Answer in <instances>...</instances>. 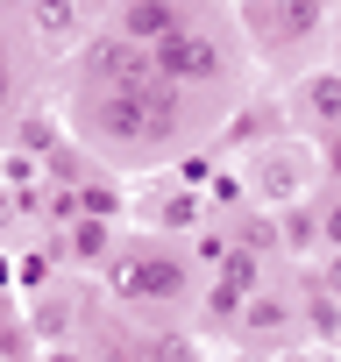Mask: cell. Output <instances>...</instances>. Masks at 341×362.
<instances>
[{
  "mask_svg": "<svg viewBox=\"0 0 341 362\" xmlns=\"http://www.w3.org/2000/svg\"><path fill=\"white\" fill-rule=\"evenodd\" d=\"M256 256H263L256 242H228V249L214 256V291H207V313H214V320H235V313H242V298L256 291V270H263Z\"/></svg>",
  "mask_w": 341,
  "mask_h": 362,
  "instance_id": "obj_3",
  "label": "cell"
},
{
  "mask_svg": "<svg viewBox=\"0 0 341 362\" xmlns=\"http://www.w3.org/2000/svg\"><path fill=\"white\" fill-rule=\"evenodd\" d=\"M334 170H341V142H334Z\"/></svg>",
  "mask_w": 341,
  "mask_h": 362,
  "instance_id": "obj_24",
  "label": "cell"
},
{
  "mask_svg": "<svg viewBox=\"0 0 341 362\" xmlns=\"http://www.w3.org/2000/svg\"><path fill=\"white\" fill-rule=\"evenodd\" d=\"M270 8H277V36H284V43H299V36H313V29H320L327 0H270Z\"/></svg>",
  "mask_w": 341,
  "mask_h": 362,
  "instance_id": "obj_13",
  "label": "cell"
},
{
  "mask_svg": "<svg viewBox=\"0 0 341 362\" xmlns=\"http://www.w3.org/2000/svg\"><path fill=\"white\" fill-rule=\"evenodd\" d=\"M50 214H57V221H79V185H71V177L50 185Z\"/></svg>",
  "mask_w": 341,
  "mask_h": 362,
  "instance_id": "obj_16",
  "label": "cell"
},
{
  "mask_svg": "<svg viewBox=\"0 0 341 362\" xmlns=\"http://www.w3.org/2000/svg\"><path fill=\"white\" fill-rule=\"evenodd\" d=\"M214 199H221V206H235V199H242V185H235V170H214Z\"/></svg>",
  "mask_w": 341,
  "mask_h": 362,
  "instance_id": "obj_20",
  "label": "cell"
},
{
  "mask_svg": "<svg viewBox=\"0 0 341 362\" xmlns=\"http://www.w3.org/2000/svg\"><path fill=\"white\" fill-rule=\"evenodd\" d=\"M242 327H249L256 341H263V334H284V327H291V305H284L277 291H249V298H242Z\"/></svg>",
  "mask_w": 341,
  "mask_h": 362,
  "instance_id": "obj_11",
  "label": "cell"
},
{
  "mask_svg": "<svg viewBox=\"0 0 341 362\" xmlns=\"http://www.w3.org/2000/svg\"><path fill=\"white\" fill-rule=\"evenodd\" d=\"M79 214L114 221V214H121V192H114V185H100V177H86V185H79Z\"/></svg>",
  "mask_w": 341,
  "mask_h": 362,
  "instance_id": "obj_14",
  "label": "cell"
},
{
  "mask_svg": "<svg viewBox=\"0 0 341 362\" xmlns=\"http://www.w3.org/2000/svg\"><path fill=\"white\" fill-rule=\"evenodd\" d=\"M0 185H8V192H22V199H29V192L43 185V156H36L29 142H22V149H0Z\"/></svg>",
  "mask_w": 341,
  "mask_h": 362,
  "instance_id": "obj_12",
  "label": "cell"
},
{
  "mask_svg": "<svg viewBox=\"0 0 341 362\" xmlns=\"http://www.w3.org/2000/svg\"><path fill=\"white\" fill-rule=\"evenodd\" d=\"M192 221H200V199H192V185H185L178 199H163V206H156V228H192Z\"/></svg>",
  "mask_w": 341,
  "mask_h": 362,
  "instance_id": "obj_15",
  "label": "cell"
},
{
  "mask_svg": "<svg viewBox=\"0 0 341 362\" xmlns=\"http://www.w3.org/2000/svg\"><path fill=\"white\" fill-rule=\"evenodd\" d=\"M93 78H100V86H142V78H156L149 43H135V36H107V43H93Z\"/></svg>",
  "mask_w": 341,
  "mask_h": 362,
  "instance_id": "obj_6",
  "label": "cell"
},
{
  "mask_svg": "<svg viewBox=\"0 0 341 362\" xmlns=\"http://www.w3.org/2000/svg\"><path fill=\"white\" fill-rule=\"evenodd\" d=\"M149 64H156V78H170V86H207V78H221V43L207 36V29H192V22H178V29H163L156 43H149Z\"/></svg>",
  "mask_w": 341,
  "mask_h": 362,
  "instance_id": "obj_2",
  "label": "cell"
},
{
  "mask_svg": "<svg viewBox=\"0 0 341 362\" xmlns=\"http://www.w3.org/2000/svg\"><path fill=\"white\" fill-rule=\"evenodd\" d=\"M320 291L341 298V249H327V263H320Z\"/></svg>",
  "mask_w": 341,
  "mask_h": 362,
  "instance_id": "obj_19",
  "label": "cell"
},
{
  "mask_svg": "<svg viewBox=\"0 0 341 362\" xmlns=\"http://www.w3.org/2000/svg\"><path fill=\"white\" fill-rule=\"evenodd\" d=\"M320 242H327V249H341V206H327V214H320Z\"/></svg>",
  "mask_w": 341,
  "mask_h": 362,
  "instance_id": "obj_21",
  "label": "cell"
},
{
  "mask_svg": "<svg viewBox=\"0 0 341 362\" xmlns=\"http://www.w3.org/2000/svg\"><path fill=\"white\" fill-rule=\"evenodd\" d=\"M284 228H291V235H284V242H291V249H306V242H313V228H320V221H313V214H299V206H291V214H284Z\"/></svg>",
  "mask_w": 341,
  "mask_h": 362,
  "instance_id": "obj_17",
  "label": "cell"
},
{
  "mask_svg": "<svg viewBox=\"0 0 341 362\" xmlns=\"http://www.w3.org/2000/svg\"><path fill=\"white\" fill-rule=\"evenodd\" d=\"M0 228H8V185H0Z\"/></svg>",
  "mask_w": 341,
  "mask_h": 362,
  "instance_id": "obj_22",
  "label": "cell"
},
{
  "mask_svg": "<svg viewBox=\"0 0 341 362\" xmlns=\"http://www.w3.org/2000/svg\"><path fill=\"white\" fill-rule=\"evenodd\" d=\"M64 256H79V263H107V256H114V228H107L100 214H79V221L64 228Z\"/></svg>",
  "mask_w": 341,
  "mask_h": 362,
  "instance_id": "obj_9",
  "label": "cell"
},
{
  "mask_svg": "<svg viewBox=\"0 0 341 362\" xmlns=\"http://www.w3.org/2000/svg\"><path fill=\"white\" fill-rule=\"evenodd\" d=\"M29 22H36V36H43L50 50L79 43V29H86V15H79V0H29Z\"/></svg>",
  "mask_w": 341,
  "mask_h": 362,
  "instance_id": "obj_7",
  "label": "cell"
},
{
  "mask_svg": "<svg viewBox=\"0 0 341 362\" xmlns=\"http://www.w3.org/2000/svg\"><path fill=\"white\" fill-rule=\"evenodd\" d=\"M93 135L121 142V149H156L178 135V86L170 78H142V86H114L93 100Z\"/></svg>",
  "mask_w": 341,
  "mask_h": 362,
  "instance_id": "obj_1",
  "label": "cell"
},
{
  "mask_svg": "<svg viewBox=\"0 0 341 362\" xmlns=\"http://www.w3.org/2000/svg\"><path fill=\"white\" fill-rule=\"evenodd\" d=\"M0 100H8V57H0Z\"/></svg>",
  "mask_w": 341,
  "mask_h": 362,
  "instance_id": "obj_23",
  "label": "cell"
},
{
  "mask_svg": "<svg viewBox=\"0 0 341 362\" xmlns=\"http://www.w3.org/2000/svg\"><path fill=\"white\" fill-rule=\"evenodd\" d=\"M306 185H313V156H306L299 142H270V149L256 156V199H263V206H291Z\"/></svg>",
  "mask_w": 341,
  "mask_h": 362,
  "instance_id": "obj_4",
  "label": "cell"
},
{
  "mask_svg": "<svg viewBox=\"0 0 341 362\" xmlns=\"http://www.w3.org/2000/svg\"><path fill=\"white\" fill-rule=\"evenodd\" d=\"M107 277L128 298H178L185 291V263H170V256H107Z\"/></svg>",
  "mask_w": 341,
  "mask_h": 362,
  "instance_id": "obj_5",
  "label": "cell"
},
{
  "mask_svg": "<svg viewBox=\"0 0 341 362\" xmlns=\"http://www.w3.org/2000/svg\"><path fill=\"white\" fill-rule=\"evenodd\" d=\"M22 142H29V149L43 156V149H50V114H29V128H22Z\"/></svg>",
  "mask_w": 341,
  "mask_h": 362,
  "instance_id": "obj_18",
  "label": "cell"
},
{
  "mask_svg": "<svg viewBox=\"0 0 341 362\" xmlns=\"http://www.w3.org/2000/svg\"><path fill=\"white\" fill-rule=\"evenodd\" d=\"M299 107H306V121L341 128V71H313V78L299 86Z\"/></svg>",
  "mask_w": 341,
  "mask_h": 362,
  "instance_id": "obj_10",
  "label": "cell"
},
{
  "mask_svg": "<svg viewBox=\"0 0 341 362\" xmlns=\"http://www.w3.org/2000/svg\"><path fill=\"white\" fill-rule=\"evenodd\" d=\"M185 15H178V0H128L121 8V36H135V43H156L163 29H178Z\"/></svg>",
  "mask_w": 341,
  "mask_h": 362,
  "instance_id": "obj_8",
  "label": "cell"
}]
</instances>
